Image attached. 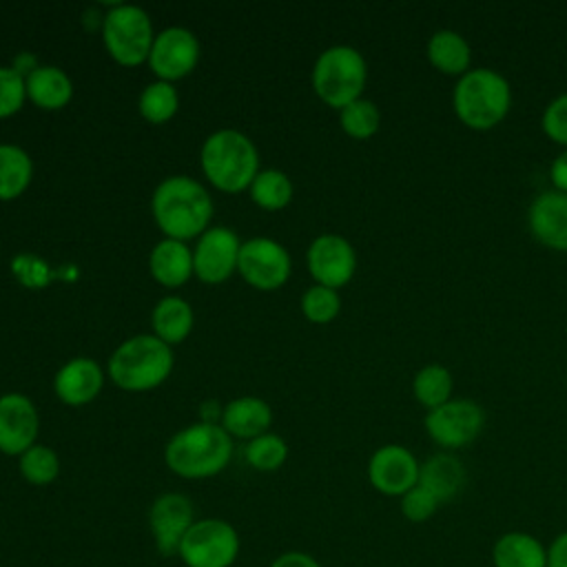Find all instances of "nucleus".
<instances>
[{
	"instance_id": "29",
	"label": "nucleus",
	"mask_w": 567,
	"mask_h": 567,
	"mask_svg": "<svg viewBox=\"0 0 567 567\" xmlns=\"http://www.w3.org/2000/svg\"><path fill=\"white\" fill-rule=\"evenodd\" d=\"M177 106H179V95L173 82H164V80H155L146 84L137 100L140 115L151 124L168 122L177 113Z\"/></svg>"
},
{
	"instance_id": "10",
	"label": "nucleus",
	"mask_w": 567,
	"mask_h": 567,
	"mask_svg": "<svg viewBox=\"0 0 567 567\" xmlns=\"http://www.w3.org/2000/svg\"><path fill=\"white\" fill-rule=\"evenodd\" d=\"M237 270L246 284L257 290L281 288L292 270L288 250L270 237H252L241 241Z\"/></svg>"
},
{
	"instance_id": "36",
	"label": "nucleus",
	"mask_w": 567,
	"mask_h": 567,
	"mask_svg": "<svg viewBox=\"0 0 567 567\" xmlns=\"http://www.w3.org/2000/svg\"><path fill=\"white\" fill-rule=\"evenodd\" d=\"M439 505L441 503L425 487H421L419 483L399 498V509H401L403 518L410 520V523H425V520H430L436 514Z\"/></svg>"
},
{
	"instance_id": "25",
	"label": "nucleus",
	"mask_w": 567,
	"mask_h": 567,
	"mask_svg": "<svg viewBox=\"0 0 567 567\" xmlns=\"http://www.w3.org/2000/svg\"><path fill=\"white\" fill-rule=\"evenodd\" d=\"M153 332L164 343L173 346L184 341L193 330V308L177 295L162 297L151 312Z\"/></svg>"
},
{
	"instance_id": "8",
	"label": "nucleus",
	"mask_w": 567,
	"mask_h": 567,
	"mask_svg": "<svg viewBox=\"0 0 567 567\" xmlns=\"http://www.w3.org/2000/svg\"><path fill=\"white\" fill-rule=\"evenodd\" d=\"M239 549V532L228 520L197 518L184 534L177 558L186 567H233Z\"/></svg>"
},
{
	"instance_id": "20",
	"label": "nucleus",
	"mask_w": 567,
	"mask_h": 567,
	"mask_svg": "<svg viewBox=\"0 0 567 567\" xmlns=\"http://www.w3.org/2000/svg\"><path fill=\"white\" fill-rule=\"evenodd\" d=\"M427 62L445 75L461 78L472 69V47L467 38L456 29H436L425 44Z\"/></svg>"
},
{
	"instance_id": "15",
	"label": "nucleus",
	"mask_w": 567,
	"mask_h": 567,
	"mask_svg": "<svg viewBox=\"0 0 567 567\" xmlns=\"http://www.w3.org/2000/svg\"><path fill=\"white\" fill-rule=\"evenodd\" d=\"M241 241L235 230L213 226L199 235L193 250V270L204 284H221L237 270Z\"/></svg>"
},
{
	"instance_id": "27",
	"label": "nucleus",
	"mask_w": 567,
	"mask_h": 567,
	"mask_svg": "<svg viewBox=\"0 0 567 567\" xmlns=\"http://www.w3.org/2000/svg\"><path fill=\"white\" fill-rule=\"evenodd\" d=\"M454 379L443 363H425L412 379V394L425 408L434 410L452 399Z\"/></svg>"
},
{
	"instance_id": "33",
	"label": "nucleus",
	"mask_w": 567,
	"mask_h": 567,
	"mask_svg": "<svg viewBox=\"0 0 567 567\" xmlns=\"http://www.w3.org/2000/svg\"><path fill=\"white\" fill-rule=\"evenodd\" d=\"M341 310V297L334 288L315 284L301 295V312L312 323H330Z\"/></svg>"
},
{
	"instance_id": "19",
	"label": "nucleus",
	"mask_w": 567,
	"mask_h": 567,
	"mask_svg": "<svg viewBox=\"0 0 567 567\" xmlns=\"http://www.w3.org/2000/svg\"><path fill=\"white\" fill-rule=\"evenodd\" d=\"M467 481V470L454 452H436L421 463L419 485L425 487L441 505L454 501Z\"/></svg>"
},
{
	"instance_id": "31",
	"label": "nucleus",
	"mask_w": 567,
	"mask_h": 567,
	"mask_svg": "<svg viewBox=\"0 0 567 567\" xmlns=\"http://www.w3.org/2000/svg\"><path fill=\"white\" fill-rule=\"evenodd\" d=\"M339 124L350 137L368 140L381 126V111L372 100L359 97L339 111Z\"/></svg>"
},
{
	"instance_id": "40",
	"label": "nucleus",
	"mask_w": 567,
	"mask_h": 567,
	"mask_svg": "<svg viewBox=\"0 0 567 567\" xmlns=\"http://www.w3.org/2000/svg\"><path fill=\"white\" fill-rule=\"evenodd\" d=\"M565 383H567V374H565Z\"/></svg>"
},
{
	"instance_id": "34",
	"label": "nucleus",
	"mask_w": 567,
	"mask_h": 567,
	"mask_svg": "<svg viewBox=\"0 0 567 567\" xmlns=\"http://www.w3.org/2000/svg\"><path fill=\"white\" fill-rule=\"evenodd\" d=\"M27 100L24 75L13 66H0V117H9L22 109Z\"/></svg>"
},
{
	"instance_id": "11",
	"label": "nucleus",
	"mask_w": 567,
	"mask_h": 567,
	"mask_svg": "<svg viewBox=\"0 0 567 567\" xmlns=\"http://www.w3.org/2000/svg\"><path fill=\"white\" fill-rule=\"evenodd\" d=\"M146 62L157 80H182L199 62V40L186 27H166L155 33Z\"/></svg>"
},
{
	"instance_id": "32",
	"label": "nucleus",
	"mask_w": 567,
	"mask_h": 567,
	"mask_svg": "<svg viewBox=\"0 0 567 567\" xmlns=\"http://www.w3.org/2000/svg\"><path fill=\"white\" fill-rule=\"evenodd\" d=\"M244 456L250 467H255L259 472H275L286 463L288 445L279 434L266 432L246 443Z\"/></svg>"
},
{
	"instance_id": "37",
	"label": "nucleus",
	"mask_w": 567,
	"mask_h": 567,
	"mask_svg": "<svg viewBox=\"0 0 567 567\" xmlns=\"http://www.w3.org/2000/svg\"><path fill=\"white\" fill-rule=\"evenodd\" d=\"M268 567H321V565L312 554L301 551V549H290V551H284L277 558H272Z\"/></svg>"
},
{
	"instance_id": "14",
	"label": "nucleus",
	"mask_w": 567,
	"mask_h": 567,
	"mask_svg": "<svg viewBox=\"0 0 567 567\" xmlns=\"http://www.w3.org/2000/svg\"><path fill=\"white\" fill-rule=\"evenodd\" d=\"M195 507L186 494L164 492L159 494L148 509V527L155 540V547L162 556H177L184 534L195 523Z\"/></svg>"
},
{
	"instance_id": "3",
	"label": "nucleus",
	"mask_w": 567,
	"mask_h": 567,
	"mask_svg": "<svg viewBox=\"0 0 567 567\" xmlns=\"http://www.w3.org/2000/svg\"><path fill=\"white\" fill-rule=\"evenodd\" d=\"M512 97V84L501 71L472 66L454 82L452 109L467 128L489 131L507 117Z\"/></svg>"
},
{
	"instance_id": "39",
	"label": "nucleus",
	"mask_w": 567,
	"mask_h": 567,
	"mask_svg": "<svg viewBox=\"0 0 567 567\" xmlns=\"http://www.w3.org/2000/svg\"><path fill=\"white\" fill-rule=\"evenodd\" d=\"M547 567H567V532H560L547 545Z\"/></svg>"
},
{
	"instance_id": "13",
	"label": "nucleus",
	"mask_w": 567,
	"mask_h": 567,
	"mask_svg": "<svg viewBox=\"0 0 567 567\" xmlns=\"http://www.w3.org/2000/svg\"><path fill=\"white\" fill-rule=\"evenodd\" d=\"M306 264L317 284L339 290L354 277L357 252L343 235L323 233L310 241Z\"/></svg>"
},
{
	"instance_id": "21",
	"label": "nucleus",
	"mask_w": 567,
	"mask_h": 567,
	"mask_svg": "<svg viewBox=\"0 0 567 567\" xmlns=\"http://www.w3.org/2000/svg\"><path fill=\"white\" fill-rule=\"evenodd\" d=\"M148 270L157 284H162L166 288H179L195 272L193 270V250L179 239L164 237L151 250Z\"/></svg>"
},
{
	"instance_id": "16",
	"label": "nucleus",
	"mask_w": 567,
	"mask_h": 567,
	"mask_svg": "<svg viewBox=\"0 0 567 567\" xmlns=\"http://www.w3.org/2000/svg\"><path fill=\"white\" fill-rule=\"evenodd\" d=\"M40 419L33 401L20 392L0 396V452L20 456L35 445Z\"/></svg>"
},
{
	"instance_id": "5",
	"label": "nucleus",
	"mask_w": 567,
	"mask_h": 567,
	"mask_svg": "<svg viewBox=\"0 0 567 567\" xmlns=\"http://www.w3.org/2000/svg\"><path fill=\"white\" fill-rule=\"evenodd\" d=\"M173 370V350L155 334H135L109 357L111 381L126 392H146L162 385Z\"/></svg>"
},
{
	"instance_id": "1",
	"label": "nucleus",
	"mask_w": 567,
	"mask_h": 567,
	"mask_svg": "<svg viewBox=\"0 0 567 567\" xmlns=\"http://www.w3.org/2000/svg\"><path fill=\"white\" fill-rule=\"evenodd\" d=\"M151 213L164 237L193 239L208 230L213 217V199L204 184L186 175L162 179L151 197Z\"/></svg>"
},
{
	"instance_id": "28",
	"label": "nucleus",
	"mask_w": 567,
	"mask_h": 567,
	"mask_svg": "<svg viewBox=\"0 0 567 567\" xmlns=\"http://www.w3.org/2000/svg\"><path fill=\"white\" fill-rule=\"evenodd\" d=\"M250 199L266 208V210H279L286 208L292 199V182L284 171L277 168H266L259 171L252 184L248 186Z\"/></svg>"
},
{
	"instance_id": "30",
	"label": "nucleus",
	"mask_w": 567,
	"mask_h": 567,
	"mask_svg": "<svg viewBox=\"0 0 567 567\" xmlns=\"http://www.w3.org/2000/svg\"><path fill=\"white\" fill-rule=\"evenodd\" d=\"M18 472L31 485H49L60 474V456L49 445L35 443L18 456Z\"/></svg>"
},
{
	"instance_id": "12",
	"label": "nucleus",
	"mask_w": 567,
	"mask_h": 567,
	"mask_svg": "<svg viewBox=\"0 0 567 567\" xmlns=\"http://www.w3.org/2000/svg\"><path fill=\"white\" fill-rule=\"evenodd\" d=\"M421 461L401 443L377 447L368 461V481L383 496L401 498L419 483Z\"/></svg>"
},
{
	"instance_id": "4",
	"label": "nucleus",
	"mask_w": 567,
	"mask_h": 567,
	"mask_svg": "<svg viewBox=\"0 0 567 567\" xmlns=\"http://www.w3.org/2000/svg\"><path fill=\"white\" fill-rule=\"evenodd\" d=\"M199 164L215 188L239 193L248 188L259 173V151L241 131L219 128L204 140Z\"/></svg>"
},
{
	"instance_id": "22",
	"label": "nucleus",
	"mask_w": 567,
	"mask_h": 567,
	"mask_svg": "<svg viewBox=\"0 0 567 567\" xmlns=\"http://www.w3.org/2000/svg\"><path fill=\"white\" fill-rule=\"evenodd\" d=\"M272 423V410L264 399L239 396L224 405L219 425L237 439H255L266 434Z\"/></svg>"
},
{
	"instance_id": "35",
	"label": "nucleus",
	"mask_w": 567,
	"mask_h": 567,
	"mask_svg": "<svg viewBox=\"0 0 567 567\" xmlns=\"http://www.w3.org/2000/svg\"><path fill=\"white\" fill-rule=\"evenodd\" d=\"M540 128L551 142L567 148V91L558 93L545 104L540 115Z\"/></svg>"
},
{
	"instance_id": "7",
	"label": "nucleus",
	"mask_w": 567,
	"mask_h": 567,
	"mask_svg": "<svg viewBox=\"0 0 567 567\" xmlns=\"http://www.w3.org/2000/svg\"><path fill=\"white\" fill-rule=\"evenodd\" d=\"M102 40L109 55L122 66L148 60L155 31L151 16L137 4H115L102 18Z\"/></svg>"
},
{
	"instance_id": "9",
	"label": "nucleus",
	"mask_w": 567,
	"mask_h": 567,
	"mask_svg": "<svg viewBox=\"0 0 567 567\" xmlns=\"http://www.w3.org/2000/svg\"><path fill=\"white\" fill-rule=\"evenodd\" d=\"M427 436L445 452H454L474 443L485 427V410L478 401L461 396L427 410L423 419Z\"/></svg>"
},
{
	"instance_id": "2",
	"label": "nucleus",
	"mask_w": 567,
	"mask_h": 567,
	"mask_svg": "<svg viewBox=\"0 0 567 567\" xmlns=\"http://www.w3.org/2000/svg\"><path fill=\"white\" fill-rule=\"evenodd\" d=\"M233 436L219 423L197 421L175 432L164 447L166 467L182 478H210L226 470Z\"/></svg>"
},
{
	"instance_id": "17",
	"label": "nucleus",
	"mask_w": 567,
	"mask_h": 567,
	"mask_svg": "<svg viewBox=\"0 0 567 567\" xmlns=\"http://www.w3.org/2000/svg\"><path fill=\"white\" fill-rule=\"evenodd\" d=\"M527 228L545 248L567 252V193L540 190L527 206Z\"/></svg>"
},
{
	"instance_id": "6",
	"label": "nucleus",
	"mask_w": 567,
	"mask_h": 567,
	"mask_svg": "<svg viewBox=\"0 0 567 567\" xmlns=\"http://www.w3.org/2000/svg\"><path fill=\"white\" fill-rule=\"evenodd\" d=\"M368 82V62L350 44L323 49L312 66V89L321 102L341 111L346 104L363 97Z\"/></svg>"
},
{
	"instance_id": "23",
	"label": "nucleus",
	"mask_w": 567,
	"mask_h": 567,
	"mask_svg": "<svg viewBox=\"0 0 567 567\" xmlns=\"http://www.w3.org/2000/svg\"><path fill=\"white\" fill-rule=\"evenodd\" d=\"M27 97L44 109V111H58L64 109L73 97V82L71 78L53 64H40L33 69L27 78Z\"/></svg>"
},
{
	"instance_id": "18",
	"label": "nucleus",
	"mask_w": 567,
	"mask_h": 567,
	"mask_svg": "<svg viewBox=\"0 0 567 567\" xmlns=\"http://www.w3.org/2000/svg\"><path fill=\"white\" fill-rule=\"evenodd\" d=\"M104 385V372L100 363L91 357L69 359L53 379V390L58 399L66 405L91 403Z\"/></svg>"
},
{
	"instance_id": "26",
	"label": "nucleus",
	"mask_w": 567,
	"mask_h": 567,
	"mask_svg": "<svg viewBox=\"0 0 567 567\" xmlns=\"http://www.w3.org/2000/svg\"><path fill=\"white\" fill-rule=\"evenodd\" d=\"M33 177L31 155L11 142L0 144V202L20 197Z\"/></svg>"
},
{
	"instance_id": "38",
	"label": "nucleus",
	"mask_w": 567,
	"mask_h": 567,
	"mask_svg": "<svg viewBox=\"0 0 567 567\" xmlns=\"http://www.w3.org/2000/svg\"><path fill=\"white\" fill-rule=\"evenodd\" d=\"M551 186L560 193H567V148H563L549 164Z\"/></svg>"
},
{
	"instance_id": "24",
	"label": "nucleus",
	"mask_w": 567,
	"mask_h": 567,
	"mask_svg": "<svg viewBox=\"0 0 567 567\" xmlns=\"http://www.w3.org/2000/svg\"><path fill=\"white\" fill-rule=\"evenodd\" d=\"M494 567H547V547L529 532H505L492 547Z\"/></svg>"
}]
</instances>
